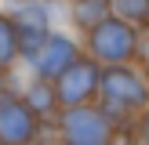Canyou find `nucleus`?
<instances>
[{
  "instance_id": "nucleus-1",
  "label": "nucleus",
  "mask_w": 149,
  "mask_h": 145,
  "mask_svg": "<svg viewBox=\"0 0 149 145\" xmlns=\"http://www.w3.org/2000/svg\"><path fill=\"white\" fill-rule=\"evenodd\" d=\"M98 102L106 116L113 120L116 138H127L138 130V116L149 105V80L142 62H120V65H102V87Z\"/></svg>"
},
{
  "instance_id": "nucleus-2",
  "label": "nucleus",
  "mask_w": 149,
  "mask_h": 145,
  "mask_svg": "<svg viewBox=\"0 0 149 145\" xmlns=\"http://www.w3.org/2000/svg\"><path fill=\"white\" fill-rule=\"evenodd\" d=\"M138 33H142V26L113 11L95 29L80 33V40H84V51L98 58L102 65H120V62H138Z\"/></svg>"
},
{
  "instance_id": "nucleus-3",
  "label": "nucleus",
  "mask_w": 149,
  "mask_h": 145,
  "mask_svg": "<svg viewBox=\"0 0 149 145\" xmlns=\"http://www.w3.org/2000/svg\"><path fill=\"white\" fill-rule=\"evenodd\" d=\"M55 138L73 145H106V142H116V127L98 102H84V105H65L58 113Z\"/></svg>"
},
{
  "instance_id": "nucleus-4",
  "label": "nucleus",
  "mask_w": 149,
  "mask_h": 145,
  "mask_svg": "<svg viewBox=\"0 0 149 145\" xmlns=\"http://www.w3.org/2000/svg\"><path fill=\"white\" fill-rule=\"evenodd\" d=\"M44 134H51V127L29 109L18 87L0 91V145H29Z\"/></svg>"
},
{
  "instance_id": "nucleus-5",
  "label": "nucleus",
  "mask_w": 149,
  "mask_h": 145,
  "mask_svg": "<svg viewBox=\"0 0 149 145\" xmlns=\"http://www.w3.org/2000/svg\"><path fill=\"white\" fill-rule=\"evenodd\" d=\"M80 55H84V40H80V33H77V29H65V26H55L51 36L40 44V51L26 62V72L55 80L58 72H65Z\"/></svg>"
},
{
  "instance_id": "nucleus-6",
  "label": "nucleus",
  "mask_w": 149,
  "mask_h": 145,
  "mask_svg": "<svg viewBox=\"0 0 149 145\" xmlns=\"http://www.w3.org/2000/svg\"><path fill=\"white\" fill-rule=\"evenodd\" d=\"M55 87H58V98H62V109L65 105L95 102V98H98V87H102V62L84 51L65 72L55 76Z\"/></svg>"
},
{
  "instance_id": "nucleus-7",
  "label": "nucleus",
  "mask_w": 149,
  "mask_h": 145,
  "mask_svg": "<svg viewBox=\"0 0 149 145\" xmlns=\"http://www.w3.org/2000/svg\"><path fill=\"white\" fill-rule=\"evenodd\" d=\"M18 91H22V98L29 102V109H33V113L51 127V134H55V120H58V113H62V98H58L55 80H47V76H33V72H29V80L18 87Z\"/></svg>"
},
{
  "instance_id": "nucleus-8",
  "label": "nucleus",
  "mask_w": 149,
  "mask_h": 145,
  "mask_svg": "<svg viewBox=\"0 0 149 145\" xmlns=\"http://www.w3.org/2000/svg\"><path fill=\"white\" fill-rule=\"evenodd\" d=\"M109 14H113V0H65V26L77 33L95 29Z\"/></svg>"
},
{
  "instance_id": "nucleus-9",
  "label": "nucleus",
  "mask_w": 149,
  "mask_h": 145,
  "mask_svg": "<svg viewBox=\"0 0 149 145\" xmlns=\"http://www.w3.org/2000/svg\"><path fill=\"white\" fill-rule=\"evenodd\" d=\"M18 65H22V51H18L15 14L11 7H0V72H15Z\"/></svg>"
},
{
  "instance_id": "nucleus-10",
  "label": "nucleus",
  "mask_w": 149,
  "mask_h": 145,
  "mask_svg": "<svg viewBox=\"0 0 149 145\" xmlns=\"http://www.w3.org/2000/svg\"><path fill=\"white\" fill-rule=\"evenodd\" d=\"M113 11L124 14L135 26H146L149 22V0H113Z\"/></svg>"
},
{
  "instance_id": "nucleus-11",
  "label": "nucleus",
  "mask_w": 149,
  "mask_h": 145,
  "mask_svg": "<svg viewBox=\"0 0 149 145\" xmlns=\"http://www.w3.org/2000/svg\"><path fill=\"white\" fill-rule=\"evenodd\" d=\"M138 142H149V105L142 109V116H138V130H135Z\"/></svg>"
},
{
  "instance_id": "nucleus-12",
  "label": "nucleus",
  "mask_w": 149,
  "mask_h": 145,
  "mask_svg": "<svg viewBox=\"0 0 149 145\" xmlns=\"http://www.w3.org/2000/svg\"><path fill=\"white\" fill-rule=\"evenodd\" d=\"M142 69H146V80H149V62H146V65H142Z\"/></svg>"
},
{
  "instance_id": "nucleus-13",
  "label": "nucleus",
  "mask_w": 149,
  "mask_h": 145,
  "mask_svg": "<svg viewBox=\"0 0 149 145\" xmlns=\"http://www.w3.org/2000/svg\"><path fill=\"white\" fill-rule=\"evenodd\" d=\"M7 4H18V0H7Z\"/></svg>"
},
{
  "instance_id": "nucleus-14",
  "label": "nucleus",
  "mask_w": 149,
  "mask_h": 145,
  "mask_svg": "<svg viewBox=\"0 0 149 145\" xmlns=\"http://www.w3.org/2000/svg\"><path fill=\"white\" fill-rule=\"evenodd\" d=\"M0 4H4V0H0Z\"/></svg>"
},
{
  "instance_id": "nucleus-15",
  "label": "nucleus",
  "mask_w": 149,
  "mask_h": 145,
  "mask_svg": "<svg viewBox=\"0 0 149 145\" xmlns=\"http://www.w3.org/2000/svg\"><path fill=\"white\" fill-rule=\"evenodd\" d=\"M146 26H149V22H146Z\"/></svg>"
}]
</instances>
